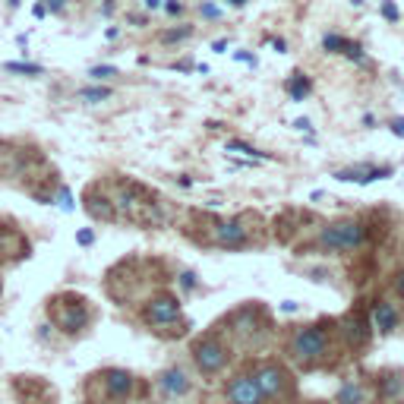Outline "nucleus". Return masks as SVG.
Masks as SVG:
<instances>
[{"label":"nucleus","mask_w":404,"mask_h":404,"mask_svg":"<svg viewBox=\"0 0 404 404\" xmlns=\"http://www.w3.org/2000/svg\"><path fill=\"white\" fill-rule=\"evenodd\" d=\"M319 243L325 250H338V253H350V250L366 243V227L360 221H338V225L322 227Z\"/></svg>","instance_id":"nucleus-1"},{"label":"nucleus","mask_w":404,"mask_h":404,"mask_svg":"<svg viewBox=\"0 0 404 404\" xmlns=\"http://www.w3.org/2000/svg\"><path fill=\"white\" fill-rule=\"evenodd\" d=\"M291 354L300 363H307V366L316 360H322V357L329 354V335H325V329H322V325H307V329H300L291 338Z\"/></svg>","instance_id":"nucleus-2"},{"label":"nucleus","mask_w":404,"mask_h":404,"mask_svg":"<svg viewBox=\"0 0 404 404\" xmlns=\"http://www.w3.org/2000/svg\"><path fill=\"white\" fill-rule=\"evenodd\" d=\"M193 360H196L199 373L212 376V373H218L227 363V348L215 335H206V338H199V341L193 344Z\"/></svg>","instance_id":"nucleus-3"},{"label":"nucleus","mask_w":404,"mask_h":404,"mask_svg":"<svg viewBox=\"0 0 404 404\" xmlns=\"http://www.w3.org/2000/svg\"><path fill=\"white\" fill-rule=\"evenodd\" d=\"M253 379H256V385H259V391H262V398H266V401L284 398V395H288V389H291L288 373L281 370L278 363H262L259 370L253 373Z\"/></svg>","instance_id":"nucleus-4"},{"label":"nucleus","mask_w":404,"mask_h":404,"mask_svg":"<svg viewBox=\"0 0 404 404\" xmlns=\"http://www.w3.org/2000/svg\"><path fill=\"white\" fill-rule=\"evenodd\" d=\"M177 319H180V303L168 294L149 300V307H145V322H149V325L165 329V325H171V322H177Z\"/></svg>","instance_id":"nucleus-5"},{"label":"nucleus","mask_w":404,"mask_h":404,"mask_svg":"<svg viewBox=\"0 0 404 404\" xmlns=\"http://www.w3.org/2000/svg\"><path fill=\"white\" fill-rule=\"evenodd\" d=\"M227 401L231 404H266V398H262L253 376H234L231 385H227Z\"/></svg>","instance_id":"nucleus-6"},{"label":"nucleus","mask_w":404,"mask_h":404,"mask_svg":"<svg viewBox=\"0 0 404 404\" xmlns=\"http://www.w3.org/2000/svg\"><path fill=\"white\" fill-rule=\"evenodd\" d=\"M215 243L225 250H240L250 243V234L237 218H231V221H221V225L215 227Z\"/></svg>","instance_id":"nucleus-7"},{"label":"nucleus","mask_w":404,"mask_h":404,"mask_svg":"<svg viewBox=\"0 0 404 404\" xmlns=\"http://www.w3.org/2000/svg\"><path fill=\"white\" fill-rule=\"evenodd\" d=\"M86 322H89V309H86L79 300H76V303H63V309H57V325H60V332H67V335L83 332Z\"/></svg>","instance_id":"nucleus-8"},{"label":"nucleus","mask_w":404,"mask_h":404,"mask_svg":"<svg viewBox=\"0 0 404 404\" xmlns=\"http://www.w3.org/2000/svg\"><path fill=\"white\" fill-rule=\"evenodd\" d=\"M341 335L344 341H348V348H366V341H370V322L363 319V316L350 313L341 319Z\"/></svg>","instance_id":"nucleus-9"},{"label":"nucleus","mask_w":404,"mask_h":404,"mask_svg":"<svg viewBox=\"0 0 404 404\" xmlns=\"http://www.w3.org/2000/svg\"><path fill=\"white\" fill-rule=\"evenodd\" d=\"M158 391L165 398H184L190 391V379H186V373L180 366H171V370H165L158 376Z\"/></svg>","instance_id":"nucleus-10"},{"label":"nucleus","mask_w":404,"mask_h":404,"mask_svg":"<svg viewBox=\"0 0 404 404\" xmlns=\"http://www.w3.org/2000/svg\"><path fill=\"white\" fill-rule=\"evenodd\" d=\"M104 391H108V398L120 401L133 391V376L127 370H108L104 373Z\"/></svg>","instance_id":"nucleus-11"},{"label":"nucleus","mask_w":404,"mask_h":404,"mask_svg":"<svg viewBox=\"0 0 404 404\" xmlns=\"http://www.w3.org/2000/svg\"><path fill=\"white\" fill-rule=\"evenodd\" d=\"M373 325H376L382 335H389V332L398 329V309L391 307V303L379 300L376 307H373Z\"/></svg>","instance_id":"nucleus-12"},{"label":"nucleus","mask_w":404,"mask_h":404,"mask_svg":"<svg viewBox=\"0 0 404 404\" xmlns=\"http://www.w3.org/2000/svg\"><path fill=\"white\" fill-rule=\"evenodd\" d=\"M86 212L92 215V218H98V221H114L117 218V209H114V202L111 199H104V196H86Z\"/></svg>","instance_id":"nucleus-13"},{"label":"nucleus","mask_w":404,"mask_h":404,"mask_svg":"<svg viewBox=\"0 0 404 404\" xmlns=\"http://www.w3.org/2000/svg\"><path fill=\"white\" fill-rule=\"evenodd\" d=\"M335 401L338 404H363V401H366V391H363L360 382H354V379H350V382H344L341 389H338Z\"/></svg>","instance_id":"nucleus-14"},{"label":"nucleus","mask_w":404,"mask_h":404,"mask_svg":"<svg viewBox=\"0 0 404 404\" xmlns=\"http://www.w3.org/2000/svg\"><path fill=\"white\" fill-rule=\"evenodd\" d=\"M309 89H313V86H309V79L303 73H294L288 79V95L294 98V102H303V98L309 95Z\"/></svg>","instance_id":"nucleus-15"},{"label":"nucleus","mask_w":404,"mask_h":404,"mask_svg":"<svg viewBox=\"0 0 404 404\" xmlns=\"http://www.w3.org/2000/svg\"><path fill=\"white\" fill-rule=\"evenodd\" d=\"M225 152H237V155H247V158H259V161H272V155H266V152L253 149V145L240 143V139H231V143L225 145Z\"/></svg>","instance_id":"nucleus-16"},{"label":"nucleus","mask_w":404,"mask_h":404,"mask_svg":"<svg viewBox=\"0 0 404 404\" xmlns=\"http://www.w3.org/2000/svg\"><path fill=\"white\" fill-rule=\"evenodd\" d=\"M79 98H83V102H89V104L108 102V98H111V89H108V86H89V89L79 92Z\"/></svg>","instance_id":"nucleus-17"},{"label":"nucleus","mask_w":404,"mask_h":404,"mask_svg":"<svg viewBox=\"0 0 404 404\" xmlns=\"http://www.w3.org/2000/svg\"><path fill=\"white\" fill-rule=\"evenodd\" d=\"M16 243H19V237H16L10 227L0 225V256H10L16 250Z\"/></svg>","instance_id":"nucleus-18"},{"label":"nucleus","mask_w":404,"mask_h":404,"mask_svg":"<svg viewBox=\"0 0 404 404\" xmlns=\"http://www.w3.org/2000/svg\"><path fill=\"white\" fill-rule=\"evenodd\" d=\"M401 389H404V379L401 376H385L382 382H379V391H382L385 398H395Z\"/></svg>","instance_id":"nucleus-19"},{"label":"nucleus","mask_w":404,"mask_h":404,"mask_svg":"<svg viewBox=\"0 0 404 404\" xmlns=\"http://www.w3.org/2000/svg\"><path fill=\"white\" fill-rule=\"evenodd\" d=\"M322 48L329 51V54H341L344 48H348V42H344L341 35H335V32H329L325 38H322Z\"/></svg>","instance_id":"nucleus-20"},{"label":"nucleus","mask_w":404,"mask_h":404,"mask_svg":"<svg viewBox=\"0 0 404 404\" xmlns=\"http://www.w3.org/2000/svg\"><path fill=\"white\" fill-rule=\"evenodd\" d=\"M10 73H19V76H42V67L38 63H19V60H10L7 63Z\"/></svg>","instance_id":"nucleus-21"},{"label":"nucleus","mask_w":404,"mask_h":404,"mask_svg":"<svg viewBox=\"0 0 404 404\" xmlns=\"http://www.w3.org/2000/svg\"><path fill=\"white\" fill-rule=\"evenodd\" d=\"M57 206L63 209V212H73V193L67 190V186H60V190H57Z\"/></svg>","instance_id":"nucleus-22"},{"label":"nucleus","mask_w":404,"mask_h":404,"mask_svg":"<svg viewBox=\"0 0 404 404\" xmlns=\"http://www.w3.org/2000/svg\"><path fill=\"white\" fill-rule=\"evenodd\" d=\"M177 281H180V291H186V294H190V291H196V284H199V278L193 272H180Z\"/></svg>","instance_id":"nucleus-23"},{"label":"nucleus","mask_w":404,"mask_h":404,"mask_svg":"<svg viewBox=\"0 0 404 404\" xmlns=\"http://www.w3.org/2000/svg\"><path fill=\"white\" fill-rule=\"evenodd\" d=\"M193 35V29L186 26V29H174V32H165V42L171 45V42H184V38H190Z\"/></svg>","instance_id":"nucleus-24"},{"label":"nucleus","mask_w":404,"mask_h":404,"mask_svg":"<svg viewBox=\"0 0 404 404\" xmlns=\"http://www.w3.org/2000/svg\"><path fill=\"white\" fill-rule=\"evenodd\" d=\"M89 76L102 83V79H111V76H117V70H114V67H92V70H89Z\"/></svg>","instance_id":"nucleus-25"},{"label":"nucleus","mask_w":404,"mask_h":404,"mask_svg":"<svg viewBox=\"0 0 404 404\" xmlns=\"http://www.w3.org/2000/svg\"><path fill=\"white\" fill-rule=\"evenodd\" d=\"M341 54L348 57V60H354V63H363V51H360V45H350V42H348V48H344Z\"/></svg>","instance_id":"nucleus-26"},{"label":"nucleus","mask_w":404,"mask_h":404,"mask_svg":"<svg viewBox=\"0 0 404 404\" xmlns=\"http://www.w3.org/2000/svg\"><path fill=\"white\" fill-rule=\"evenodd\" d=\"M76 243H79V247H89V243H95V231H89V227H83V231L76 234Z\"/></svg>","instance_id":"nucleus-27"},{"label":"nucleus","mask_w":404,"mask_h":404,"mask_svg":"<svg viewBox=\"0 0 404 404\" xmlns=\"http://www.w3.org/2000/svg\"><path fill=\"white\" fill-rule=\"evenodd\" d=\"M199 13L206 16V19H218V16H221V10L215 7V3H209V0H206V3H202V7H199Z\"/></svg>","instance_id":"nucleus-28"},{"label":"nucleus","mask_w":404,"mask_h":404,"mask_svg":"<svg viewBox=\"0 0 404 404\" xmlns=\"http://www.w3.org/2000/svg\"><path fill=\"white\" fill-rule=\"evenodd\" d=\"M382 16H385V19H391V22H395V19H398L395 3H382Z\"/></svg>","instance_id":"nucleus-29"},{"label":"nucleus","mask_w":404,"mask_h":404,"mask_svg":"<svg viewBox=\"0 0 404 404\" xmlns=\"http://www.w3.org/2000/svg\"><path fill=\"white\" fill-rule=\"evenodd\" d=\"M165 10H168V13H171V16H180V13H184V3L171 0V3H165Z\"/></svg>","instance_id":"nucleus-30"},{"label":"nucleus","mask_w":404,"mask_h":404,"mask_svg":"<svg viewBox=\"0 0 404 404\" xmlns=\"http://www.w3.org/2000/svg\"><path fill=\"white\" fill-rule=\"evenodd\" d=\"M297 130H303V133H309V130H313V124H309V120H307V117H300V120H297Z\"/></svg>","instance_id":"nucleus-31"},{"label":"nucleus","mask_w":404,"mask_h":404,"mask_svg":"<svg viewBox=\"0 0 404 404\" xmlns=\"http://www.w3.org/2000/svg\"><path fill=\"white\" fill-rule=\"evenodd\" d=\"M391 133H395V136H404V120H391Z\"/></svg>","instance_id":"nucleus-32"},{"label":"nucleus","mask_w":404,"mask_h":404,"mask_svg":"<svg viewBox=\"0 0 404 404\" xmlns=\"http://www.w3.org/2000/svg\"><path fill=\"white\" fill-rule=\"evenodd\" d=\"M63 3H67V0H48V10L57 13V10H63Z\"/></svg>","instance_id":"nucleus-33"},{"label":"nucleus","mask_w":404,"mask_h":404,"mask_svg":"<svg viewBox=\"0 0 404 404\" xmlns=\"http://www.w3.org/2000/svg\"><path fill=\"white\" fill-rule=\"evenodd\" d=\"M395 291L404 297V272H398V278H395Z\"/></svg>","instance_id":"nucleus-34"},{"label":"nucleus","mask_w":404,"mask_h":404,"mask_svg":"<svg viewBox=\"0 0 404 404\" xmlns=\"http://www.w3.org/2000/svg\"><path fill=\"white\" fill-rule=\"evenodd\" d=\"M32 13H35V16H38V19H42V16H45V13H48V7H45V3H35V7H32Z\"/></svg>","instance_id":"nucleus-35"},{"label":"nucleus","mask_w":404,"mask_h":404,"mask_svg":"<svg viewBox=\"0 0 404 404\" xmlns=\"http://www.w3.org/2000/svg\"><path fill=\"white\" fill-rule=\"evenodd\" d=\"M281 309H284V313H297V303L294 300H284V303H281Z\"/></svg>","instance_id":"nucleus-36"},{"label":"nucleus","mask_w":404,"mask_h":404,"mask_svg":"<svg viewBox=\"0 0 404 404\" xmlns=\"http://www.w3.org/2000/svg\"><path fill=\"white\" fill-rule=\"evenodd\" d=\"M272 48H275V51H278V54H284V48H288V45L281 42V38H275V42H272Z\"/></svg>","instance_id":"nucleus-37"},{"label":"nucleus","mask_w":404,"mask_h":404,"mask_svg":"<svg viewBox=\"0 0 404 404\" xmlns=\"http://www.w3.org/2000/svg\"><path fill=\"white\" fill-rule=\"evenodd\" d=\"M212 48H215V51H218V54H225V48H227V42H225V38H218V42H215V45H212Z\"/></svg>","instance_id":"nucleus-38"},{"label":"nucleus","mask_w":404,"mask_h":404,"mask_svg":"<svg viewBox=\"0 0 404 404\" xmlns=\"http://www.w3.org/2000/svg\"><path fill=\"white\" fill-rule=\"evenodd\" d=\"M145 7H149V10H155V7H161V0H145Z\"/></svg>","instance_id":"nucleus-39"},{"label":"nucleus","mask_w":404,"mask_h":404,"mask_svg":"<svg viewBox=\"0 0 404 404\" xmlns=\"http://www.w3.org/2000/svg\"><path fill=\"white\" fill-rule=\"evenodd\" d=\"M231 3H234V7H243V3H247V0H231Z\"/></svg>","instance_id":"nucleus-40"}]
</instances>
